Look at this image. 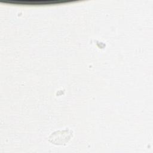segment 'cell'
<instances>
[{
  "label": "cell",
  "mask_w": 153,
  "mask_h": 153,
  "mask_svg": "<svg viewBox=\"0 0 153 153\" xmlns=\"http://www.w3.org/2000/svg\"><path fill=\"white\" fill-rule=\"evenodd\" d=\"M74 132L68 127L53 131L48 136V142L56 146H66L72 140Z\"/></svg>",
  "instance_id": "6da1fadb"
}]
</instances>
